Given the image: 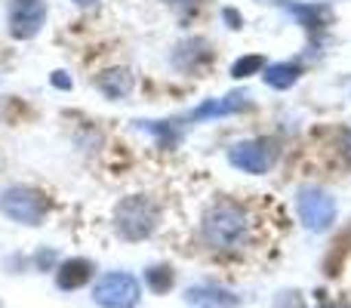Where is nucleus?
I'll return each instance as SVG.
<instances>
[{"instance_id": "12", "label": "nucleus", "mask_w": 351, "mask_h": 308, "mask_svg": "<svg viewBox=\"0 0 351 308\" xmlns=\"http://www.w3.org/2000/svg\"><path fill=\"white\" fill-rule=\"evenodd\" d=\"M206 59H210V43L200 40V37H194V40H185L179 49H176V56H173L176 68H185V71H194V68H200Z\"/></svg>"}, {"instance_id": "13", "label": "nucleus", "mask_w": 351, "mask_h": 308, "mask_svg": "<svg viewBox=\"0 0 351 308\" xmlns=\"http://www.w3.org/2000/svg\"><path fill=\"white\" fill-rule=\"evenodd\" d=\"M299 78H302V65H296V62H280V65L265 68V74H262V80L271 90H290Z\"/></svg>"}, {"instance_id": "21", "label": "nucleus", "mask_w": 351, "mask_h": 308, "mask_svg": "<svg viewBox=\"0 0 351 308\" xmlns=\"http://www.w3.org/2000/svg\"><path fill=\"white\" fill-rule=\"evenodd\" d=\"M346 148H348V154H351V130H348V136H346Z\"/></svg>"}, {"instance_id": "10", "label": "nucleus", "mask_w": 351, "mask_h": 308, "mask_svg": "<svg viewBox=\"0 0 351 308\" xmlns=\"http://www.w3.org/2000/svg\"><path fill=\"white\" fill-rule=\"evenodd\" d=\"M96 86L108 99H123L133 90V74H130L127 68H108V71H102L96 78Z\"/></svg>"}, {"instance_id": "4", "label": "nucleus", "mask_w": 351, "mask_h": 308, "mask_svg": "<svg viewBox=\"0 0 351 308\" xmlns=\"http://www.w3.org/2000/svg\"><path fill=\"white\" fill-rule=\"evenodd\" d=\"M299 219L308 231H327L336 219V200L324 188H299Z\"/></svg>"}, {"instance_id": "20", "label": "nucleus", "mask_w": 351, "mask_h": 308, "mask_svg": "<svg viewBox=\"0 0 351 308\" xmlns=\"http://www.w3.org/2000/svg\"><path fill=\"white\" fill-rule=\"evenodd\" d=\"M321 308H351V305H346V303H330V305H321Z\"/></svg>"}, {"instance_id": "22", "label": "nucleus", "mask_w": 351, "mask_h": 308, "mask_svg": "<svg viewBox=\"0 0 351 308\" xmlns=\"http://www.w3.org/2000/svg\"><path fill=\"white\" fill-rule=\"evenodd\" d=\"M74 3H80V6H90V3H96V0H74Z\"/></svg>"}, {"instance_id": "16", "label": "nucleus", "mask_w": 351, "mask_h": 308, "mask_svg": "<svg viewBox=\"0 0 351 308\" xmlns=\"http://www.w3.org/2000/svg\"><path fill=\"white\" fill-rule=\"evenodd\" d=\"M148 287L154 293H167L173 287V268L170 265H154L148 268Z\"/></svg>"}, {"instance_id": "15", "label": "nucleus", "mask_w": 351, "mask_h": 308, "mask_svg": "<svg viewBox=\"0 0 351 308\" xmlns=\"http://www.w3.org/2000/svg\"><path fill=\"white\" fill-rule=\"evenodd\" d=\"M265 71V59L262 56H243V59H237L234 65H231V78H250V74H259Z\"/></svg>"}, {"instance_id": "9", "label": "nucleus", "mask_w": 351, "mask_h": 308, "mask_svg": "<svg viewBox=\"0 0 351 308\" xmlns=\"http://www.w3.org/2000/svg\"><path fill=\"white\" fill-rule=\"evenodd\" d=\"M93 278V262L90 259H68L56 272V284L59 290H77Z\"/></svg>"}, {"instance_id": "14", "label": "nucleus", "mask_w": 351, "mask_h": 308, "mask_svg": "<svg viewBox=\"0 0 351 308\" xmlns=\"http://www.w3.org/2000/svg\"><path fill=\"white\" fill-rule=\"evenodd\" d=\"M284 6L305 25V28H324V25L333 19V12H330L327 6H315V3H308V6L305 3H284Z\"/></svg>"}, {"instance_id": "11", "label": "nucleus", "mask_w": 351, "mask_h": 308, "mask_svg": "<svg viewBox=\"0 0 351 308\" xmlns=\"http://www.w3.org/2000/svg\"><path fill=\"white\" fill-rule=\"evenodd\" d=\"M185 299L197 308H237V296L219 290V287H191Z\"/></svg>"}, {"instance_id": "18", "label": "nucleus", "mask_w": 351, "mask_h": 308, "mask_svg": "<svg viewBox=\"0 0 351 308\" xmlns=\"http://www.w3.org/2000/svg\"><path fill=\"white\" fill-rule=\"evenodd\" d=\"M53 84H56V86H65V90H68V86H71V80H68V78H65V74H62V71H56Z\"/></svg>"}, {"instance_id": "5", "label": "nucleus", "mask_w": 351, "mask_h": 308, "mask_svg": "<svg viewBox=\"0 0 351 308\" xmlns=\"http://www.w3.org/2000/svg\"><path fill=\"white\" fill-rule=\"evenodd\" d=\"M139 281L127 272H111L105 274L102 281L93 290V299H96L102 308H133L139 303Z\"/></svg>"}, {"instance_id": "8", "label": "nucleus", "mask_w": 351, "mask_h": 308, "mask_svg": "<svg viewBox=\"0 0 351 308\" xmlns=\"http://www.w3.org/2000/svg\"><path fill=\"white\" fill-rule=\"evenodd\" d=\"M250 96L247 93H231L225 99H210V102L197 105L191 111V121H206V117H222V115H234V111H247L250 108Z\"/></svg>"}, {"instance_id": "1", "label": "nucleus", "mask_w": 351, "mask_h": 308, "mask_svg": "<svg viewBox=\"0 0 351 308\" xmlns=\"http://www.w3.org/2000/svg\"><path fill=\"white\" fill-rule=\"evenodd\" d=\"M204 237L216 250H234L237 244L247 237V216L237 204L231 200H219L210 206L204 216Z\"/></svg>"}, {"instance_id": "2", "label": "nucleus", "mask_w": 351, "mask_h": 308, "mask_svg": "<svg viewBox=\"0 0 351 308\" xmlns=\"http://www.w3.org/2000/svg\"><path fill=\"white\" fill-rule=\"evenodd\" d=\"M160 222V206L145 194H130L114 210V228L127 241H145Z\"/></svg>"}, {"instance_id": "7", "label": "nucleus", "mask_w": 351, "mask_h": 308, "mask_svg": "<svg viewBox=\"0 0 351 308\" xmlns=\"http://www.w3.org/2000/svg\"><path fill=\"white\" fill-rule=\"evenodd\" d=\"M228 161L234 163L243 173H268L274 163V145L268 139H250V142H237L228 152Z\"/></svg>"}, {"instance_id": "17", "label": "nucleus", "mask_w": 351, "mask_h": 308, "mask_svg": "<svg viewBox=\"0 0 351 308\" xmlns=\"http://www.w3.org/2000/svg\"><path fill=\"white\" fill-rule=\"evenodd\" d=\"M222 16H225V22H228V28H241V22H243V19H241V12H234V10H225Z\"/></svg>"}, {"instance_id": "19", "label": "nucleus", "mask_w": 351, "mask_h": 308, "mask_svg": "<svg viewBox=\"0 0 351 308\" xmlns=\"http://www.w3.org/2000/svg\"><path fill=\"white\" fill-rule=\"evenodd\" d=\"M167 3H173V6H194L197 0H167Z\"/></svg>"}, {"instance_id": "6", "label": "nucleus", "mask_w": 351, "mask_h": 308, "mask_svg": "<svg viewBox=\"0 0 351 308\" xmlns=\"http://www.w3.org/2000/svg\"><path fill=\"white\" fill-rule=\"evenodd\" d=\"M47 22V3L43 0H12L10 3V34L16 40H28Z\"/></svg>"}, {"instance_id": "3", "label": "nucleus", "mask_w": 351, "mask_h": 308, "mask_svg": "<svg viewBox=\"0 0 351 308\" xmlns=\"http://www.w3.org/2000/svg\"><path fill=\"white\" fill-rule=\"evenodd\" d=\"M0 213L22 225H40L49 213V198L37 188L12 185L0 194Z\"/></svg>"}]
</instances>
